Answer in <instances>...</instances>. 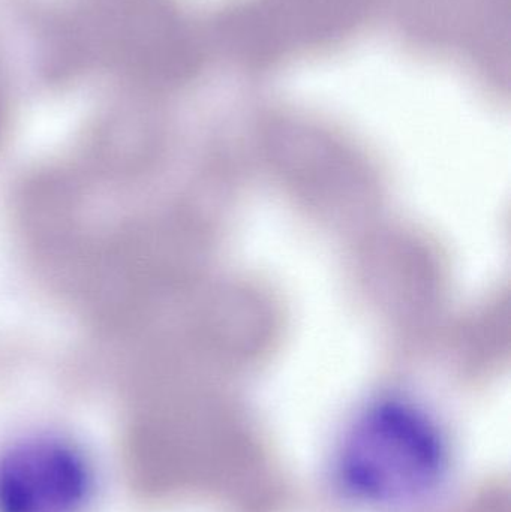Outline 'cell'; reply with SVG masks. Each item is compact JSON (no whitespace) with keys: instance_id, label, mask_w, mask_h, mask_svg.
<instances>
[{"instance_id":"1","label":"cell","mask_w":511,"mask_h":512,"mask_svg":"<svg viewBox=\"0 0 511 512\" xmlns=\"http://www.w3.org/2000/svg\"><path fill=\"white\" fill-rule=\"evenodd\" d=\"M446 450L437 427L407 403L369 406L339 451L342 486L354 498L378 505L416 501L437 486Z\"/></svg>"},{"instance_id":"2","label":"cell","mask_w":511,"mask_h":512,"mask_svg":"<svg viewBox=\"0 0 511 512\" xmlns=\"http://www.w3.org/2000/svg\"><path fill=\"white\" fill-rule=\"evenodd\" d=\"M87 489L80 457L60 444H30L0 462V512L75 511Z\"/></svg>"}]
</instances>
